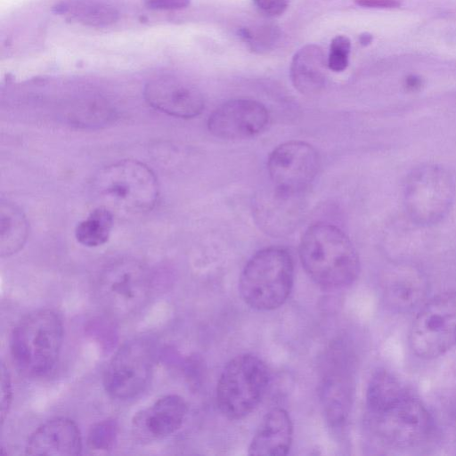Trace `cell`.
<instances>
[{
  "mask_svg": "<svg viewBox=\"0 0 456 456\" xmlns=\"http://www.w3.org/2000/svg\"><path fill=\"white\" fill-rule=\"evenodd\" d=\"M299 256L309 277L325 289L346 287L360 272L359 256L352 241L333 224L309 226L300 240Z\"/></svg>",
  "mask_w": 456,
  "mask_h": 456,
  "instance_id": "6da1fadb",
  "label": "cell"
},
{
  "mask_svg": "<svg viewBox=\"0 0 456 456\" xmlns=\"http://www.w3.org/2000/svg\"><path fill=\"white\" fill-rule=\"evenodd\" d=\"M63 338L59 315L37 310L22 318L12 330L10 348L17 368L26 376L44 377L55 367Z\"/></svg>",
  "mask_w": 456,
  "mask_h": 456,
  "instance_id": "7a4b0ae2",
  "label": "cell"
},
{
  "mask_svg": "<svg viewBox=\"0 0 456 456\" xmlns=\"http://www.w3.org/2000/svg\"><path fill=\"white\" fill-rule=\"evenodd\" d=\"M94 191L105 202L129 214H143L157 204L159 188L153 171L144 163L125 159L101 169L93 181Z\"/></svg>",
  "mask_w": 456,
  "mask_h": 456,
  "instance_id": "3957f363",
  "label": "cell"
},
{
  "mask_svg": "<svg viewBox=\"0 0 456 456\" xmlns=\"http://www.w3.org/2000/svg\"><path fill=\"white\" fill-rule=\"evenodd\" d=\"M294 281V264L289 252L270 247L256 252L246 264L239 282L242 299L250 307L270 311L288 299Z\"/></svg>",
  "mask_w": 456,
  "mask_h": 456,
  "instance_id": "277c9868",
  "label": "cell"
},
{
  "mask_svg": "<svg viewBox=\"0 0 456 456\" xmlns=\"http://www.w3.org/2000/svg\"><path fill=\"white\" fill-rule=\"evenodd\" d=\"M151 285V275L142 263L122 258L102 269L94 285V294L109 315L122 320L138 313L146 305Z\"/></svg>",
  "mask_w": 456,
  "mask_h": 456,
  "instance_id": "5b68a950",
  "label": "cell"
},
{
  "mask_svg": "<svg viewBox=\"0 0 456 456\" xmlns=\"http://www.w3.org/2000/svg\"><path fill=\"white\" fill-rule=\"evenodd\" d=\"M270 375L265 362L251 354L232 358L224 368L216 386V403L228 419L248 415L263 398Z\"/></svg>",
  "mask_w": 456,
  "mask_h": 456,
  "instance_id": "8992f818",
  "label": "cell"
},
{
  "mask_svg": "<svg viewBox=\"0 0 456 456\" xmlns=\"http://www.w3.org/2000/svg\"><path fill=\"white\" fill-rule=\"evenodd\" d=\"M454 198V180L440 165H421L411 170L404 183L406 213L419 226H431L441 222L450 212Z\"/></svg>",
  "mask_w": 456,
  "mask_h": 456,
  "instance_id": "52a82bcc",
  "label": "cell"
},
{
  "mask_svg": "<svg viewBox=\"0 0 456 456\" xmlns=\"http://www.w3.org/2000/svg\"><path fill=\"white\" fill-rule=\"evenodd\" d=\"M409 343L424 359L438 357L456 345V292L439 294L423 305L410 329Z\"/></svg>",
  "mask_w": 456,
  "mask_h": 456,
  "instance_id": "ba28073f",
  "label": "cell"
},
{
  "mask_svg": "<svg viewBox=\"0 0 456 456\" xmlns=\"http://www.w3.org/2000/svg\"><path fill=\"white\" fill-rule=\"evenodd\" d=\"M369 415L376 433L397 447L412 446L422 442L432 428L431 417L426 407L405 390Z\"/></svg>",
  "mask_w": 456,
  "mask_h": 456,
  "instance_id": "9c48e42d",
  "label": "cell"
},
{
  "mask_svg": "<svg viewBox=\"0 0 456 456\" xmlns=\"http://www.w3.org/2000/svg\"><path fill=\"white\" fill-rule=\"evenodd\" d=\"M154 364L152 344L145 338L126 342L110 361L103 377L106 392L126 400L142 393L151 377Z\"/></svg>",
  "mask_w": 456,
  "mask_h": 456,
  "instance_id": "30bf717a",
  "label": "cell"
},
{
  "mask_svg": "<svg viewBox=\"0 0 456 456\" xmlns=\"http://www.w3.org/2000/svg\"><path fill=\"white\" fill-rule=\"evenodd\" d=\"M319 167L317 151L302 141H289L277 146L267 162L273 188L290 195H302L314 180Z\"/></svg>",
  "mask_w": 456,
  "mask_h": 456,
  "instance_id": "8fae6325",
  "label": "cell"
},
{
  "mask_svg": "<svg viewBox=\"0 0 456 456\" xmlns=\"http://www.w3.org/2000/svg\"><path fill=\"white\" fill-rule=\"evenodd\" d=\"M268 120V111L261 102L233 99L224 102L210 114L208 128L218 138L244 139L262 132Z\"/></svg>",
  "mask_w": 456,
  "mask_h": 456,
  "instance_id": "7c38bea8",
  "label": "cell"
},
{
  "mask_svg": "<svg viewBox=\"0 0 456 456\" xmlns=\"http://www.w3.org/2000/svg\"><path fill=\"white\" fill-rule=\"evenodd\" d=\"M143 94L152 108L175 118H194L204 108L200 91L175 77L160 76L151 79L144 86Z\"/></svg>",
  "mask_w": 456,
  "mask_h": 456,
  "instance_id": "4fadbf2b",
  "label": "cell"
},
{
  "mask_svg": "<svg viewBox=\"0 0 456 456\" xmlns=\"http://www.w3.org/2000/svg\"><path fill=\"white\" fill-rule=\"evenodd\" d=\"M339 347L331 349L321 385V400L327 420L332 426L345 422L352 400L349 367Z\"/></svg>",
  "mask_w": 456,
  "mask_h": 456,
  "instance_id": "5bb4252c",
  "label": "cell"
},
{
  "mask_svg": "<svg viewBox=\"0 0 456 456\" xmlns=\"http://www.w3.org/2000/svg\"><path fill=\"white\" fill-rule=\"evenodd\" d=\"M187 411V403L183 397L164 395L136 413L133 419L134 434L139 440L146 442L164 438L180 428Z\"/></svg>",
  "mask_w": 456,
  "mask_h": 456,
  "instance_id": "9a60e30c",
  "label": "cell"
},
{
  "mask_svg": "<svg viewBox=\"0 0 456 456\" xmlns=\"http://www.w3.org/2000/svg\"><path fill=\"white\" fill-rule=\"evenodd\" d=\"M82 439L77 425L66 418L51 419L29 436L26 453L29 455L74 456L81 452Z\"/></svg>",
  "mask_w": 456,
  "mask_h": 456,
  "instance_id": "2e32d148",
  "label": "cell"
},
{
  "mask_svg": "<svg viewBox=\"0 0 456 456\" xmlns=\"http://www.w3.org/2000/svg\"><path fill=\"white\" fill-rule=\"evenodd\" d=\"M273 189L271 193L262 195L256 202L255 215L266 232L283 235L297 225L302 195H290Z\"/></svg>",
  "mask_w": 456,
  "mask_h": 456,
  "instance_id": "e0dca14e",
  "label": "cell"
},
{
  "mask_svg": "<svg viewBox=\"0 0 456 456\" xmlns=\"http://www.w3.org/2000/svg\"><path fill=\"white\" fill-rule=\"evenodd\" d=\"M293 425L288 412L281 408L265 414L248 447L252 456H283L291 446Z\"/></svg>",
  "mask_w": 456,
  "mask_h": 456,
  "instance_id": "ac0fdd59",
  "label": "cell"
},
{
  "mask_svg": "<svg viewBox=\"0 0 456 456\" xmlns=\"http://www.w3.org/2000/svg\"><path fill=\"white\" fill-rule=\"evenodd\" d=\"M326 65L324 53L319 45L309 44L298 49L289 69L294 87L306 96L321 93L326 82Z\"/></svg>",
  "mask_w": 456,
  "mask_h": 456,
  "instance_id": "d6986e66",
  "label": "cell"
},
{
  "mask_svg": "<svg viewBox=\"0 0 456 456\" xmlns=\"http://www.w3.org/2000/svg\"><path fill=\"white\" fill-rule=\"evenodd\" d=\"M427 292L425 278L418 271L408 268H396L385 289L388 305L399 312L409 311L419 305Z\"/></svg>",
  "mask_w": 456,
  "mask_h": 456,
  "instance_id": "ffe728a7",
  "label": "cell"
},
{
  "mask_svg": "<svg viewBox=\"0 0 456 456\" xmlns=\"http://www.w3.org/2000/svg\"><path fill=\"white\" fill-rule=\"evenodd\" d=\"M54 9L87 27L109 26L118 19V10L108 0H65Z\"/></svg>",
  "mask_w": 456,
  "mask_h": 456,
  "instance_id": "44dd1931",
  "label": "cell"
},
{
  "mask_svg": "<svg viewBox=\"0 0 456 456\" xmlns=\"http://www.w3.org/2000/svg\"><path fill=\"white\" fill-rule=\"evenodd\" d=\"M0 226V254L2 257L10 256L25 244L28 232V222L19 207L2 200Z\"/></svg>",
  "mask_w": 456,
  "mask_h": 456,
  "instance_id": "7402d4cb",
  "label": "cell"
},
{
  "mask_svg": "<svg viewBox=\"0 0 456 456\" xmlns=\"http://www.w3.org/2000/svg\"><path fill=\"white\" fill-rule=\"evenodd\" d=\"M113 225V215L105 206L95 208L76 227L77 240L86 247H98L107 242Z\"/></svg>",
  "mask_w": 456,
  "mask_h": 456,
  "instance_id": "603a6c76",
  "label": "cell"
},
{
  "mask_svg": "<svg viewBox=\"0 0 456 456\" xmlns=\"http://www.w3.org/2000/svg\"><path fill=\"white\" fill-rule=\"evenodd\" d=\"M240 37L254 51H266L278 38L279 31L274 26H262L257 28H241Z\"/></svg>",
  "mask_w": 456,
  "mask_h": 456,
  "instance_id": "cb8c5ba5",
  "label": "cell"
},
{
  "mask_svg": "<svg viewBox=\"0 0 456 456\" xmlns=\"http://www.w3.org/2000/svg\"><path fill=\"white\" fill-rule=\"evenodd\" d=\"M350 39L344 35H338L332 38L327 66L330 69L339 72L346 69L350 53Z\"/></svg>",
  "mask_w": 456,
  "mask_h": 456,
  "instance_id": "d4e9b609",
  "label": "cell"
},
{
  "mask_svg": "<svg viewBox=\"0 0 456 456\" xmlns=\"http://www.w3.org/2000/svg\"><path fill=\"white\" fill-rule=\"evenodd\" d=\"M116 426L108 420L94 426L88 436V445L92 450L103 451L111 448L116 438Z\"/></svg>",
  "mask_w": 456,
  "mask_h": 456,
  "instance_id": "484cf974",
  "label": "cell"
},
{
  "mask_svg": "<svg viewBox=\"0 0 456 456\" xmlns=\"http://www.w3.org/2000/svg\"><path fill=\"white\" fill-rule=\"evenodd\" d=\"M12 402V385L8 370L4 363L1 365V420L4 421Z\"/></svg>",
  "mask_w": 456,
  "mask_h": 456,
  "instance_id": "4316f807",
  "label": "cell"
},
{
  "mask_svg": "<svg viewBox=\"0 0 456 456\" xmlns=\"http://www.w3.org/2000/svg\"><path fill=\"white\" fill-rule=\"evenodd\" d=\"M259 12L269 17H278L285 12L289 0H252Z\"/></svg>",
  "mask_w": 456,
  "mask_h": 456,
  "instance_id": "83f0119b",
  "label": "cell"
},
{
  "mask_svg": "<svg viewBox=\"0 0 456 456\" xmlns=\"http://www.w3.org/2000/svg\"><path fill=\"white\" fill-rule=\"evenodd\" d=\"M190 3L191 0H143L144 5L151 10H181Z\"/></svg>",
  "mask_w": 456,
  "mask_h": 456,
  "instance_id": "f1b7e54d",
  "label": "cell"
},
{
  "mask_svg": "<svg viewBox=\"0 0 456 456\" xmlns=\"http://www.w3.org/2000/svg\"><path fill=\"white\" fill-rule=\"evenodd\" d=\"M354 3L369 8H395L400 5L398 0H354Z\"/></svg>",
  "mask_w": 456,
  "mask_h": 456,
  "instance_id": "f546056e",
  "label": "cell"
},
{
  "mask_svg": "<svg viewBox=\"0 0 456 456\" xmlns=\"http://www.w3.org/2000/svg\"><path fill=\"white\" fill-rule=\"evenodd\" d=\"M371 41V36L369 34H362L360 36V42L362 45L369 44Z\"/></svg>",
  "mask_w": 456,
  "mask_h": 456,
  "instance_id": "4dcf8cb0",
  "label": "cell"
}]
</instances>
